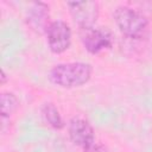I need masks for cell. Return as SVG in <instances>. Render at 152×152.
<instances>
[{
    "label": "cell",
    "mask_w": 152,
    "mask_h": 152,
    "mask_svg": "<svg viewBox=\"0 0 152 152\" xmlns=\"http://www.w3.org/2000/svg\"><path fill=\"white\" fill-rule=\"evenodd\" d=\"M91 65L83 62L63 63L55 65L50 72L49 78L53 84L63 88H75L87 83L91 76Z\"/></svg>",
    "instance_id": "1"
},
{
    "label": "cell",
    "mask_w": 152,
    "mask_h": 152,
    "mask_svg": "<svg viewBox=\"0 0 152 152\" xmlns=\"http://www.w3.org/2000/svg\"><path fill=\"white\" fill-rule=\"evenodd\" d=\"M113 15L120 31L128 38L141 39L146 36L148 20L139 11L128 6H119Z\"/></svg>",
    "instance_id": "2"
},
{
    "label": "cell",
    "mask_w": 152,
    "mask_h": 152,
    "mask_svg": "<svg viewBox=\"0 0 152 152\" xmlns=\"http://www.w3.org/2000/svg\"><path fill=\"white\" fill-rule=\"evenodd\" d=\"M81 40L90 53H99L104 49H109L113 44V36L106 27H87L81 28Z\"/></svg>",
    "instance_id": "3"
},
{
    "label": "cell",
    "mask_w": 152,
    "mask_h": 152,
    "mask_svg": "<svg viewBox=\"0 0 152 152\" xmlns=\"http://www.w3.org/2000/svg\"><path fill=\"white\" fill-rule=\"evenodd\" d=\"M48 44L52 52H64L71 43V30L69 25L63 20H55L50 23L46 30Z\"/></svg>",
    "instance_id": "4"
},
{
    "label": "cell",
    "mask_w": 152,
    "mask_h": 152,
    "mask_svg": "<svg viewBox=\"0 0 152 152\" xmlns=\"http://www.w3.org/2000/svg\"><path fill=\"white\" fill-rule=\"evenodd\" d=\"M68 7L74 21L81 27H91L99 17V4L96 1H70Z\"/></svg>",
    "instance_id": "5"
},
{
    "label": "cell",
    "mask_w": 152,
    "mask_h": 152,
    "mask_svg": "<svg viewBox=\"0 0 152 152\" xmlns=\"http://www.w3.org/2000/svg\"><path fill=\"white\" fill-rule=\"evenodd\" d=\"M69 137L74 144L81 147H86L94 142V129L89 121L75 116L69 121V127H68Z\"/></svg>",
    "instance_id": "6"
},
{
    "label": "cell",
    "mask_w": 152,
    "mask_h": 152,
    "mask_svg": "<svg viewBox=\"0 0 152 152\" xmlns=\"http://www.w3.org/2000/svg\"><path fill=\"white\" fill-rule=\"evenodd\" d=\"M49 17V6L43 1H37L33 2L28 8L26 14V23L36 33H46V30L50 25Z\"/></svg>",
    "instance_id": "7"
},
{
    "label": "cell",
    "mask_w": 152,
    "mask_h": 152,
    "mask_svg": "<svg viewBox=\"0 0 152 152\" xmlns=\"http://www.w3.org/2000/svg\"><path fill=\"white\" fill-rule=\"evenodd\" d=\"M40 112H42V116H43L44 121L49 126H51L56 129H61L64 127V121L59 114V110L56 108V106L53 103H51V102L44 103L42 106Z\"/></svg>",
    "instance_id": "8"
},
{
    "label": "cell",
    "mask_w": 152,
    "mask_h": 152,
    "mask_svg": "<svg viewBox=\"0 0 152 152\" xmlns=\"http://www.w3.org/2000/svg\"><path fill=\"white\" fill-rule=\"evenodd\" d=\"M0 103H1V118H2V120H5L6 118H10L19 106V101H18L17 96L10 91L1 94Z\"/></svg>",
    "instance_id": "9"
},
{
    "label": "cell",
    "mask_w": 152,
    "mask_h": 152,
    "mask_svg": "<svg viewBox=\"0 0 152 152\" xmlns=\"http://www.w3.org/2000/svg\"><path fill=\"white\" fill-rule=\"evenodd\" d=\"M83 152H108L107 148L104 147V145L100 144V142H91L90 145L86 146L83 148Z\"/></svg>",
    "instance_id": "10"
},
{
    "label": "cell",
    "mask_w": 152,
    "mask_h": 152,
    "mask_svg": "<svg viewBox=\"0 0 152 152\" xmlns=\"http://www.w3.org/2000/svg\"><path fill=\"white\" fill-rule=\"evenodd\" d=\"M1 82H2V83L6 82V74H5L4 70H1Z\"/></svg>",
    "instance_id": "11"
}]
</instances>
